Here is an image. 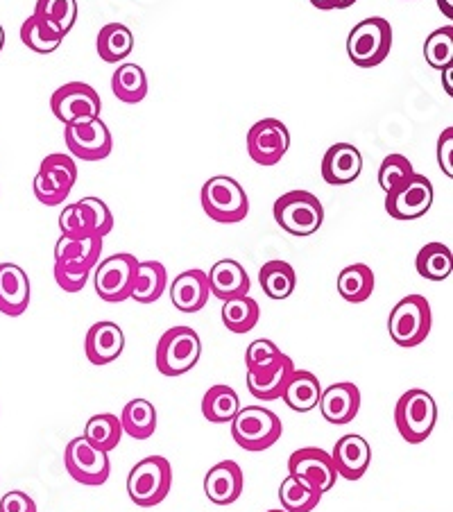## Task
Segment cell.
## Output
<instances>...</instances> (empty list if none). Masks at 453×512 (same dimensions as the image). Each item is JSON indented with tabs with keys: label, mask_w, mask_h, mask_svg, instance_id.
I'll return each instance as SVG.
<instances>
[{
	"label": "cell",
	"mask_w": 453,
	"mask_h": 512,
	"mask_svg": "<svg viewBox=\"0 0 453 512\" xmlns=\"http://www.w3.org/2000/svg\"><path fill=\"white\" fill-rule=\"evenodd\" d=\"M200 200L204 213L220 225H236L250 213V198L245 189L227 175H216L204 182Z\"/></svg>",
	"instance_id": "cell-1"
},
{
	"label": "cell",
	"mask_w": 453,
	"mask_h": 512,
	"mask_svg": "<svg viewBox=\"0 0 453 512\" xmlns=\"http://www.w3.org/2000/svg\"><path fill=\"white\" fill-rule=\"evenodd\" d=\"M438 422V404L422 388H410L399 397L395 406V424L408 445H422Z\"/></svg>",
	"instance_id": "cell-2"
},
{
	"label": "cell",
	"mask_w": 453,
	"mask_h": 512,
	"mask_svg": "<svg viewBox=\"0 0 453 512\" xmlns=\"http://www.w3.org/2000/svg\"><path fill=\"white\" fill-rule=\"evenodd\" d=\"M173 488V467L164 456L139 460L127 476V494L139 508H155Z\"/></svg>",
	"instance_id": "cell-3"
},
{
	"label": "cell",
	"mask_w": 453,
	"mask_h": 512,
	"mask_svg": "<svg viewBox=\"0 0 453 512\" xmlns=\"http://www.w3.org/2000/svg\"><path fill=\"white\" fill-rule=\"evenodd\" d=\"M232 438L245 451H266L277 445L284 433V424L279 417L263 406H245L238 408L232 422Z\"/></svg>",
	"instance_id": "cell-4"
},
{
	"label": "cell",
	"mask_w": 453,
	"mask_h": 512,
	"mask_svg": "<svg viewBox=\"0 0 453 512\" xmlns=\"http://www.w3.org/2000/svg\"><path fill=\"white\" fill-rule=\"evenodd\" d=\"M392 50V25L383 16H372L354 25L347 37V55L358 68H374L388 59Z\"/></svg>",
	"instance_id": "cell-5"
},
{
	"label": "cell",
	"mask_w": 453,
	"mask_h": 512,
	"mask_svg": "<svg viewBox=\"0 0 453 512\" xmlns=\"http://www.w3.org/2000/svg\"><path fill=\"white\" fill-rule=\"evenodd\" d=\"M202 340L191 327H173L159 338L155 363L164 377H182L200 361Z\"/></svg>",
	"instance_id": "cell-6"
},
{
	"label": "cell",
	"mask_w": 453,
	"mask_h": 512,
	"mask_svg": "<svg viewBox=\"0 0 453 512\" xmlns=\"http://www.w3.org/2000/svg\"><path fill=\"white\" fill-rule=\"evenodd\" d=\"M433 313L431 304L422 295H408L395 304L388 318L390 338L399 347H417L422 345L431 334Z\"/></svg>",
	"instance_id": "cell-7"
},
{
	"label": "cell",
	"mask_w": 453,
	"mask_h": 512,
	"mask_svg": "<svg viewBox=\"0 0 453 512\" xmlns=\"http://www.w3.org/2000/svg\"><path fill=\"white\" fill-rule=\"evenodd\" d=\"M277 225L293 236H311L324 223V207L309 191H288L272 207Z\"/></svg>",
	"instance_id": "cell-8"
},
{
	"label": "cell",
	"mask_w": 453,
	"mask_h": 512,
	"mask_svg": "<svg viewBox=\"0 0 453 512\" xmlns=\"http://www.w3.org/2000/svg\"><path fill=\"white\" fill-rule=\"evenodd\" d=\"M75 182H78V166H75V161L68 155H62V152H55V155H48L41 161L32 189L41 204L59 207L71 195Z\"/></svg>",
	"instance_id": "cell-9"
},
{
	"label": "cell",
	"mask_w": 453,
	"mask_h": 512,
	"mask_svg": "<svg viewBox=\"0 0 453 512\" xmlns=\"http://www.w3.org/2000/svg\"><path fill=\"white\" fill-rule=\"evenodd\" d=\"M136 268H139V259L127 252L100 261V266H96V279H93L100 300L109 304L130 300Z\"/></svg>",
	"instance_id": "cell-10"
},
{
	"label": "cell",
	"mask_w": 453,
	"mask_h": 512,
	"mask_svg": "<svg viewBox=\"0 0 453 512\" xmlns=\"http://www.w3.org/2000/svg\"><path fill=\"white\" fill-rule=\"evenodd\" d=\"M50 109L64 125L87 123L93 118H100L102 100L98 91L89 87L87 82H68L53 93Z\"/></svg>",
	"instance_id": "cell-11"
},
{
	"label": "cell",
	"mask_w": 453,
	"mask_h": 512,
	"mask_svg": "<svg viewBox=\"0 0 453 512\" xmlns=\"http://www.w3.org/2000/svg\"><path fill=\"white\" fill-rule=\"evenodd\" d=\"M64 465L73 481L89 485V488L105 485L111 472L109 456L105 451L91 447L84 438H73L68 442L64 451Z\"/></svg>",
	"instance_id": "cell-12"
},
{
	"label": "cell",
	"mask_w": 453,
	"mask_h": 512,
	"mask_svg": "<svg viewBox=\"0 0 453 512\" xmlns=\"http://www.w3.org/2000/svg\"><path fill=\"white\" fill-rule=\"evenodd\" d=\"M290 148L288 127L277 118H263L247 132V155L259 166H277Z\"/></svg>",
	"instance_id": "cell-13"
},
{
	"label": "cell",
	"mask_w": 453,
	"mask_h": 512,
	"mask_svg": "<svg viewBox=\"0 0 453 512\" xmlns=\"http://www.w3.org/2000/svg\"><path fill=\"white\" fill-rule=\"evenodd\" d=\"M66 148L75 159L82 161H102L111 155L114 139H111L109 127L93 118L87 123H68L64 125Z\"/></svg>",
	"instance_id": "cell-14"
},
{
	"label": "cell",
	"mask_w": 453,
	"mask_h": 512,
	"mask_svg": "<svg viewBox=\"0 0 453 512\" xmlns=\"http://www.w3.org/2000/svg\"><path fill=\"white\" fill-rule=\"evenodd\" d=\"M433 204V184L426 175L415 173L397 191L386 193V211L395 220H417L429 213Z\"/></svg>",
	"instance_id": "cell-15"
},
{
	"label": "cell",
	"mask_w": 453,
	"mask_h": 512,
	"mask_svg": "<svg viewBox=\"0 0 453 512\" xmlns=\"http://www.w3.org/2000/svg\"><path fill=\"white\" fill-rule=\"evenodd\" d=\"M288 474L295 479L309 483L318 492H329L336 485L338 472L333 467L331 454L318 447L297 449L288 458Z\"/></svg>",
	"instance_id": "cell-16"
},
{
	"label": "cell",
	"mask_w": 453,
	"mask_h": 512,
	"mask_svg": "<svg viewBox=\"0 0 453 512\" xmlns=\"http://www.w3.org/2000/svg\"><path fill=\"white\" fill-rule=\"evenodd\" d=\"M245 490L243 469L234 460H220L204 476V492L216 506H232Z\"/></svg>",
	"instance_id": "cell-17"
},
{
	"label": "cell",
	"mask_w": 453,
	"mask_h": 512,
	"mask_svg": "<svg viewBox=\"0 0 453 512\" xmlns=\"http://www.w3.org/2000/svg\"><path fill=\"white\" fill-rule=\"evenodd\" d=\"M363 155L352 143H336L322 157V179L329 186H347L361 177Z\"/></svg>",
	"instance_id": "cell-18"
},
{
	"label": "cell",
	"mask_w": 453,
	"mask_h": 512,
	"mask_svg": "<svg viewBox=\"0 0 453 512\" xmlns=\"http://www.w3.org/2000/svg\"><path fill=\"white\" fill-rule=\"evenodd\" d=\"M320 413L329 424L343 426L354 422V417L361 411V390L356 383H333L320 395Z\"/></svg>",
	"instance_id": "cell-19"
},
{
	"label": "cell",
	"mask_w": 453,
	"mask_h": 512,
	"mask_svg": "<svg viewBox=\"0 0 453 512\" xmlns=\"http://www.w3.org/2000/svg\"><path fill=\"white\" fill-rule=\"evenodd\" d=\"M333 467L347 481L363 479L372 460V449L363 435H343L331 451Z\"/></svg>",
	"instance_id": "cell-20"
},
{
	"label": "cell",
	"mask_w": 453,
	"mask_h": 512,
	"mask_svg": "<svg viewBox=\"0 0 453 512\" xmlns=\"http://www.w3.org/2000/svg\"><path fill=\"white\" fill-rule=\"evenodd\" d=\"M125 349V334L116 322H96L84 338V354L91 365L114 363Z\"/></svg>",
	"instance_id": "cell-21"
},
{
	"label": "cell",
	"mask_w": 453,
	"mask_h": 512,
	"mask_svg": "<svg viewBox=\"0 0 453 512\" xmlns=\"http://www.w3.org/2000/svg\"><path fill=\"white\" fill-rule=\"evenodd\" d=\"M30 306V279L16 263H0V313L19 318Z\"/></svg>",
	"instance_id": "cell-22"
},
{
	"label": "cell",
	"mask_w": 453,
	"mask_h": 512,
	"mask_svg": "<svg viewBox=\"0 0 453 512\" xmlns=\"http://www.w3.org/2000/svg\"><path fill=\"white\" fill-rule=\"evenodd\" d=\"M209 277L204 270H186L170 286V300L182 313H198L209 302Z\"/></svg>",
	"instance_id": "cell-23"
},
{
	"label": "cell",
	"mask_w": 453,
	"mask_h": 512,
	"mask_svg": "<svg viewBox=\"0 0 453 512\" xmlns=\"http://www.w3.org/2000/svg\"><path fill=\"white\" fill-rule=\"evenodd\" d=\"M209 293L220 302L236 300V297L250 295V277L245 268L234 259H222L209 270Z\"/></svg>",
	"instance_id": "cell-24"
},
{
	"label": "cell",
	"mask_w": 453,
	"mask_h": 512,
	"mask_svg": "<svg viewBox=\"0 0 453 512\" xmlns=\"http://www.w3.org/2000/svg\"><path fill=\"white\" fill-rule=\"evenodd\" d=\"M293 372H295V363L293 358L286 354L281 356V361L275 365V368L263 370L259 374L247 372V388H250V395L261 401L281 399L288 379L293 377Z\"/></svg>",
	"instance_id": "cell-25"
},
{
	"label": "cell",
	"mask_w": 453,
	"mask_h": 512,
	"mask_svg": "<svg viewBox=\"0 0 453 512\" xmlns=\"http://www.w3.org/2000/svg\"><path fill=\"white\" fill-rule=\"evenodd\" d=\"M322 395V386L318 377L309 370H297L293 372V377L288 379L284 395L281 399L286 401V406L295 413H309L313 408H318V401Z\"/></svg>",
	"instance_id": "cell-26"
},
{
	"label": "cell",
	"mask_w": 453,
	"mask_h": 512,
	"mask_svg": "<svg viewBox=\"0 0 453 512\" xmlns=\"http://www.w3.org/2000/svg\"><path fill=\"white\" fill-rule=\"evenodd\" d=\"M168 286V272L159 261H139L130 300L139 304H155Z\"/></svg>",
	"instance_id": "cell-27"
},
{
	"label": "cell",
	"mask_w": 453,
	"mask_h": 512,
	"mask_svg": "<svg viewBox=\"0 0 453 512\" xmlns=\"http://www.w3.org/2000/svg\"><path fill=\"white\" fill-rule=\"evenodd\" d=\"M66 34L59 32L57 25L48 23L41 19V16L32 14L25 19V23L21 25V41L23 46H28V50L39 55H50L62 46Z\"/></svg>",
	"instance_id": "cell-28"
},
{
	"label": "cell",
	"mask_w": 453,
	"mask_h": 512,
	"mask_svg": "<svg viewBox=\"0 0 453 512\" xmlns=\"http://www.w3.org/2000/svg\"><path fill=\"white\" fill-rule=\"evenodd\" d=\"M118 420H121L123 433L134 440H148L157 431V411L148 399L127 401Z\"/></svg>",
	"instance_id": "cell-29"
},
{
	"label": "cell",
	"mask_w": 453,
	"mask_h": 512,
	"mask_svg": "<svg viewBox=\"0 0 453 512\" xmlns=\"http://www.w3.org/2000/svg\"><path fill=\"white\" fill-rule=\"evenodd\" d=\"M111 91L125 105H139L148 96V75L139 64H123L111 75Z\"/></svg>",
	"instance_id": "cell-30"
},
{
	"label": "cell",
	"mask_w": 453,
	"mask_h": 512,
	"mask_svg": "<svg viewBox=\"0 0 453 512\" xmlns=\"http://www.w3.org/2000/svg\"><path fill=\"white\" fill-rule=\"evenodd\" d=\"M96 48L102 62L118 64L134 50V34L123 23H107L98 32Z\"/></svg>",
	"instance_id": "cell-31"
},
{
	"label": "cell",
	"mask_w": 453,
	"mask_h": 512,
	"mask_svg": "<svg viewBox=\"0 0 453 512\" xmlns=\"http://www.w3.org/2000/svg\"><path fill=\"white\" fill-rule=\"evenodd\" d=\"M338 293L349 304H363L374 293V272L365 263L347 266L338 275Z\"/></svg>",
	"instance_id": "cell-32"
},
{
	"label": "cell",
	"mask_w": 453,
	"mask_h": 512,
	"mask_svg": "<svg viewBox=\"0 0 453 512\" xmlns=\"http://www.w3.org/2000/svg\"><path fill=\"white\" fill-rule=\"evenodd\" d=\"M241 408L236 390L229 386H213L202 397V415L211 424H229Z\"/></svg>",
	"instance_id": "cell-33"
},
{
	"label": "cell",
	"mask_w": 453,
	"mask_h": 512,
	"mask_svg": "<svg viewBox=\"0 0 453 512\" xmlns=\"http://www.w3.org/2000/svg\"><path fill=\"white\" fill-rule=\"evenodd\" d=\"M259 284L270 300H288L295 293L297 275L286 261H268L259 270Z\"/></svg>",
	"instance_id": "cell-34"
},
{
	"label": "cell",
	"mask_w": 453,
	"mask_h": 512,
	"mask_svg": "<svg viewBox=\"0 0 453 512\" xmlns=\"http://www.w3.org/2000/svg\"><path fill=\"white\" fill-rule=\"evenodd\" d=\"M417 275L429 281H444L453 272V256L444 243H426L415 259Z\"/></svg>",
	"instance_id": "cell-35"
},
{
	"label": "cell",
	"mask_w": 453,
	"mask_h": 512,
	"mask_svg": "<svg viewBox=\"0 0 453 512\" xmlns=\"http://www.w3.org/2000/svg\"><path fill=\"white\" fill-rule=\"evenodd\" d=\"M102 252V238L89 236L82 241H73V238H59L55 245V261H73L78 266L93 270L100 261Z\"/></svg>",
	"instance_id": "cell-36"
},
{
	"label": "cell",
	"mask_w": 453,
	"mask_h": 512,
	"mask_svg": "<svg viewBox=\"0 0 453 512\" xmlns=\"http://www.w3.org/2000/svg\"><path fill=\"white\" fill-rule=\"evenodd\" d=\"M82 438L87 440L91 447L109 454V451H114L118 445H121V438H123L121 420L111 413L93 415L87 422V426H84Z\"/></svg>",
	"instance_id": "cell-37"
},
{
	"label": "cell",
	"mask_w": 453,
	"mask_h": 512,
	"mask_svg": "<svg viewBox=\"0 0 453 512\" xmlns=\"http://www.w3.org/2000/svg\"><path fill=\"white\" fill-rule=\"evenodd\" d=\"M259 318V302L252 300L250 295L236 297V300L222 304V324H225L232 334H250L256 324H259Z\"/></svg>",
	"instance_id": "cell-38"
},
{
	"label": "cell",
	"mask_w": 453,
	"mask_h": 512,
	"mask_svg": "<svg viewBox=\"0 0 453 512\" xmlns=\"http://www.w3.org/2000/svg\"><path fill=\"white\" fill-rule=\"evenodd\" d=\"M279 501L286 512H311L322 501V492L288 474L279 488Z\"/></svg>",
	"instance_id": "cell-39"
},
{
	"label": "cell",
	"mask_w": 453,
	"mask_h": 512,
	"mask_svg": "<svg viewBox=\"0 0 453 512\" xmlns=\"http://www.w3.org/2000/svg\"><path fill=\"white\" fill-rule=\"evenodd\" d=\"M59 229H62L64 238H73V241L96 236V225H93L91 209L82 200L68 204V207H64L62 216H59Z\"/></svg>",
	"instance_id": "cell-40"
},
{
	"label": "cell",
	"mask_w": 453,
	"mask_h": 512,
	"mask_svg": "<svg viewBox=\"0 0 453 512\" xmlns=\"http://www.w3.org/2000/svg\"><path fill=\"white\" fill-rule=\"evenodd\" d=\"M424 59L431 68L444 71L453 64V25L431 32L424 41Z\"/></svg>",
	"instance_id": "cell-41"
},
{
	"label": "cell",
	"mask_w": 453,
	"mask_h": 512,
	"mask_svg": "<svg viewBox=\"0 0 453 512\" xmlns=\"http://www.w3.org/2000/svg\"><path fill=\"white\" fill-rule=\"evenodd\" d=\"M34 14L57 25L62 34H68L78 21V0H37Z\"/></svg>",
	"instance_id": "cell-42"
},
{
	"label": "cell",
	"mask_w": 453,
	"mask_h": 512,
	"mask_svg": "<svg viewBox=\"0 0 453 512\" xmlns=\"http://www.w3.org/2000/svg\"><path fill=\"white\" fill-rule=\"evenodd\" d=\"M415 175L413 164L404 155H388L381 161L379 168V186L386 193L397 191L401 184H406Z\"/></svg>",
	"instance_id": "cell-43"
},
{
	"label": "cell",
	"mask_w": 453,
	"mask_h": 512,
	"mask_svg": "<svg viewBox=\"0 0 453 512\" xmlns=\"http://www.w3.org/2000/svg\"><path fill=\"white\" fill-rule=\"evenodd\" d=\"M281 356H284V352H281V349L272 343V340L259 338V340H254L250 347H247L245 368L250 374H259L263 370L275 368V365L281 361Z\"/></svg>",
	"instance_id": "cell-44"
},
{
	"label": "cell",
	"mask_w": 453,
	"mask_h": 512,
	"mask_svg": "<svg viewBox=\"0 0 453 512\" xmlns=\"http://www.w3.org/2000/svg\"><path fill=\"white\" fill-rule=\"evenodd\" d=\"M91 270L78 266L73 261H55V281L66 293H80L87 286Z\"/></svg>",
	"instance_id": "cell-45"
},
{
	"label": "cell",
	"mask_w": 453,
	"mask_h": 512,
	"mask_svg": "<svg viewBox=\"0 0 453 512\" xmlns=\"http://www.w3.org/2000/svg\"><path fill=\"white\" fill-rule=\"evenodd\" d=\"M82 202L91 209L93 225H96V236L105 238L111 229H114V216H111L109 207L100 198H82Z\"/></svg>",
	"instance_id": "cell-46"
},
{
	"label": "cell",
	"mask_w": 453,
	"mask_h": 512,
	"mask_svg": "<svg viewBox=\"0 0 453 512\" xmlns=\"http://www.w3.org/2000/svg\"><path fill=\"white\" fill-rule=\"evenodd\" d=\"M0 512H37V503L25 492L14 490L0 499Z\"/></svg>",
	"instance_id": "cell-47"
},
{
	"label": "cell",
	"mask_w": 453,
	"mask_h": 512,
	"mask_svg": "<svg viewBox=\"0 0 453 512\" xmlns=\"http://www.w3.org/2000/svg\"><path fill=\"white\" fill-rule=\"evenodd\" d=\"M451 152H453V127H447V130L440 134V141H438V164L447 177H453Z\"/></svg>",
	"instance_id": "cell-48"
},
{
	"label": "cell",
	"mask_w": 453,
	"mask_h": 512,
	"mask_svg": "<svg viewBox=\"0 0 453 512\" xmlns=\"http://www.w3.org/2000/svg\"><path fill=\"white\" fill-rule=\"evenodd\" d=\"M343 3H345V0H311V5L318 7V10H322V12L343 10Z\"/></svg>",
	"instance_id": "cell-49"
},
{
	"label": "cell",
	"mask_w": 453,
	"mask_h": 512,
	"mask_svg": "<svg viewBox=\"0 0 453 512\" xmlns=\"http://www.w3.org/2000/svg\"><path fill=\"white\" fill-rule=\"evenodd\" d=\"M438 7H440V12L447 16V19H453V3H451V0H438Z\"/></svg>",
	"instance_id": "cell-50"
},
{
	"label": "cell",
	"mask_w": 453,
	"mask_h": 512,
	"mask_svg": "<svg viewBox=\"0 0 453 512\" xmlns=\"http://www.w3.org/2000/svg\"><path fill=\"white\" fill-rule=\"evenodd\" d=\"M3 46H5V30L3 25H0V50H3Z\"/></svg>",
	"instance_id": "cell-51"
},
{
	"label": "cell",
	"mask_w": 453,
	"mask_h": 512,
	"mask_svg": "<svg viewBox=\"0 0 453 512\" xmlns=\"http://www.w3.org/2000/svg\"><path fill=\"white\" fill-rule=\"evenodd\" d=\"M356 3V0H345V3H343V10H347V7H352Z\"/></svg>",
	"instance_id": "cell-52"
},
{
	"label": "cell",
	"mask_w": 453,
	"mask_h": 512,
	"mask_svg": "<svg viewBox=\"0 0 453 512\" xmlns=\"http://www.w3.org/2000/svg\"><path fill=\"white\" fill-rule=\"evenodd\" d=\"M268 512H286L284 508H281V510H268Z\"/></svg>",
	"instance_id": "cell-53"
}]
</instances>
